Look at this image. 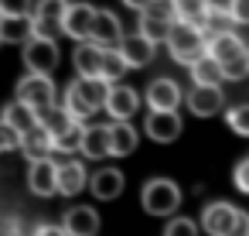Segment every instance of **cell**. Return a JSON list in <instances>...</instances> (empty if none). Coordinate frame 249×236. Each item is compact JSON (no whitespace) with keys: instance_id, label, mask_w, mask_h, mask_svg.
Masks as SVG:
<instances>
[{"instance_id":"obj_22","label":"cell","mask_w":249,"mask_h":236,"mask_svg":"<svg viewBox=\"0 0 249 236\" xmlns=\"http://www.w3.org/2000/svg\"><path fill=\"white\" fill-rule=\"evenodd\" d=\"M89 181H92V175L82 168V161H65L58 168V195H79Z\"/></svg>"},{"instance_id":"obj_12","label":"cell","mask_w":249,"mask_h":236,"mask_svg":"<svg viewBox=\"0 0 249 236\" xmlns=\"http://www.w3.org/2000/svg\"><path fill=\"white\" fill-rule=\"evenodd\" d=\"M184 106L195 117H215L225 106V96H222L218 86H191V93L184 96Z\"/></svg>"},{"instance_id":"obj_35","label":"cell","mask_w":249,"mask_h":236,"mask_svg":"<svg viewBox=\"0 0 249 236\" xmlns=\"http://www.w3.org/2000/svg\"><path fill=\"white\" fill-rule=\"evenodd\" d=\"M31 11V0H0V18H18Z\"/></svg>"},{"instance_id":"obj_29","label":"cell","mask_w":249,"mask_h":236,"mask_svg":"<svg viewBox=\"0 0 249 236\" xmlns=\"http://www.w3.org/2000/svg\"><path fill=\"white\" fill-rule=\"evenodd\" d=\"M174 11H178V21L201 24L205 14L212 11V0H174Z\"/></svg>"},{"instance_id":"obj_21","label":"cell","mask_w":249,"mask_h":236,"mask_svg":"<svg viewBox=\"0 0 249 236\" xmlns=\"http://www.w3.org/2000/svg\"><path fill=\"white\" fill-rule=\"evenodd\" d=\"M89 188H92V195L99 202H113L123 192V171L120 168H99V171H92Z\"/></svg>"},{"instance_id":"obj_8","label":"cell","mask_w":249,"mask_h":236,"mask_svg":"<svg viewBox=\"0 0 249 236\" xmlns=\"http://www.w3.org/2000/svg\"><path fill=\"white\" fill-rule=\"evenodd\" d=\"M184 103V93L174 79H154L147 86V106L160 110V113H178V106Z\"/></svg>"},{"instance_id":"obj_9","label":"cell","mask_w":249,"mask_h":236,"mask_svg":"<svg viewBox=\"0 0 249 236\" xmlns=\"http://www.w3.org/2000/svg\"><path fill=\"white\" fill-rule=\"evenodd\" d=\"M96 14L99 7L92 4H69V14H65V35L75 38V41H89L92 38V28H96Z\"/></svg>"},{"instance_id":"obj_38","label":"cell","mask_w":249,"mask_h":236,"mask_svg":"<svg viewBox=\"0 0 249 236\" xmlns=\"http://www.w3.org/2000/svg\"><path fill=\"white\" fill-rule=\"evenodd\" d=\"M235 188H239V192H246V195H249V157H246V161H239V164H235Z\"/></svg>"},{"instance_id":"obj_34","label":"cell","mask_w":249,"mask_h":236,"mask_svg":"<svg viewBox=\"0 0 249 236\" xmlns=\"http://www.w3.org/2000/svg\"><path fill=\"white\" fill-rule=\"evenodd\" d=\"M21 130L7 127V123H0V151H21Z\"/></svg>"},{"instance_id":"obj_15","label":"cell","mask_w":249,"mask_h":236,"mask_svg":"<svg viewBox=\"0 0 249 236\" xmlns=\"http://www.w3.org/2000/svg\"><path fill=\"white\" fill-rule=\"evenodd\" d=\"M140 110V96L133 86H123V82H113L109 89V103H106V113L113 120H130L133 113Z\"/></svg>"},{"instance_id":"obj_31","label":"cell","mask_w":249,"mask_h":236,"mask_svg":"<svg viewBox=\"0 0 249 236\" xmlns=\"http://www.w3.org/2000/svg\"><path fill=\"white\" fill-rule=\"evenodd\" d=\"M82 137H86V127L75 123V127H69L65 134L55 137V151H58V154H75V151H82Z\"/></svg>"},{"instance_id":"obj_18","label":"cell","mask_w":249,"mask_h":236,"mask_svg":"<svg viewBox=\"0 0 249 236\" xmlns=\"http://www.w3.org/2000/svg\"><path fill=\"white\" fill-rule=\"evenodd\" d=\"M35 38V14L0 18V41L4 45H28Z\"/></svg>"},{"instance_id":"obj_41","label":"cell","mask_w":249,"mask_h":236,"mask_svg":"<svg viewBox=\"0 0 249 236\" xmlns=\"http://www.w3.org/2000/svg\"><path fill=\"white\" fill-rule=\"evenodd\" d=\"M246 62H249V52H246Z\"/></svg>"},{"instance_id":"obj_26","label":"cell","mask_w":249,"mask_h":236,"mask_svg":"<svg viewBox=\"0 0 249 236\" xmlns=\"http://www.w3.org/2000/svg\"><path fill=\"white\" fill-rule=\"evenodd\" d=\"M191 82L195 86H222L225 82V72H222V65L212 55H205V59H198L191 65Z\"/></svg>"},{"instance_id":"obj_3","label":"cell","mask_w":249,"mask_h":236,"mask_svg":"<svg viewBox=\"0 0 249 236\" xmlns=\"http://www.w3.org/2000/svg\"><path fill=\"white\" fill-rule=\"evenodd\" d=\"M140 202H143V209L150 212V216H174L178 212V205H181V188L174 185V181H167V178H154V181H147L143 185V195H140Z\"/></svg>"},{"instance_id":"obj_39","label":"cell","mask_w":249,"mask_h":236,"mask_svg":"<svg viewBox=\"0 0 249 236\" xmlns=\"http://www.w3.org/2000/svg\"><path fill=\"white\" fill-rule=\"evenodd\" d=\"M35 236H69V233H65V226H38Z\"/></svg>"},{"instance_id":"obj_2","label":"cell","mask_w":249,"mask_h":236,"mask_svg":"<svg viewBox=\"0 0 249 236\" xmlns=\"http://www.w3.org/2000/svg\"><path fill=\"white\" fill-rule=\"evenodd\" d=\"M167 52H171L174 62H181V65L191 69L198 59L208 55V35H205V28L191 24V21H174L171 38H167Z\"/></svg>"},{"instance_id":"obj_13","label":"cell","mask_w":249,"mask_h":236,"mask_svg":"<svg viewBox=\"0 0 249 236\" xmlns=\"http://www.w3.org/2000/svg\"><path fill=\"white\" fill-rule=\"evenodd\" d=\"M123 38H126V35H123V24H120V18H116L113 11H99V14H96L92 38H89V41L109 52V48H120V45H123Z\"/></svg>"},{"instance_id":"obj_11","label":"cell","mask_w":249,"mask_h":236,"mask_svg":"<svg viewBox=\"0 0 249 236\" xmlns=\"http://www.w3.org/2000/svg\"><path fill=\"white\" fill-rule=\"evenodd\" d=\"M103 59H106V48H99L92 41H79L72 52V65L82 79H103Z\"/></svg>"},{"instance_id":"obj_19","label":"cell","mask_w":249,"mask_h":236,"mask_svg":"<svg viewBox=\"0 0 249 236\" xmlns=\"http://www.w3.org/2000/svg\"><path fill=\"white\" fill-rule=\"evenodd\" d=\"M62 226H65L69 236H96V233H99V216H96V209H89V205H75V209L65 212Z\"/></svg>"},{"instance_id":"obj_40","label":"cell","mask_w":249,"mask_h":236,"mask_svg":"<svg viewBox=\"0 0 249 236\" xmlns=\"http://www.w3.org/2000/svg\"><path fill=\"white\" fill-rule=\"evenodd\" d=\"M123 4H126L130 11H147V7L154 4V0H123Z\"/></svg>"},{"instance_id":"obj_17","label":"cell","mask_w":249,"mask_h":236,"mask_svg":"<svg viewBox=\"0 0 249 236\" xmlns=\"http://www.w3.org/2000/svg\"><path fill=\"white\" fill-rule=\"evenodd\" d=\"M147 137L157 140V144H171L181 137V117L178 113H160V110H150L147 117Z\"/></svg>"},{"instance_id":"obj_24","label":"cell","mask_w":249,"mask_h":236,"mask_svg":"<svg viewBox=\"0 0 249 236\" xmlns=\"http://www.w3.org/2000/svg\"><path fill=\"white\" fill-rule=\"evenodd\" d=\"M109 144H113V157H126L137 151L140 137L130 120H116V123H109Z\"/></svg>"},{"instance_id":"obj_32","label":"cell","mask_w":249,"mask_h":236,"mask_svg":"<svg viewBox=\"0 0 249 236\" xmlns=\"http://www.w3.org/2000/svg\"><path fill=\"white\" fill-rule=\"evenodd\" d=\"M198 233H201V226L195 219H188V216H174L164 226V236H198Z\"/></svg>"},{"instance_id":"obj_28","label":"cell","mask_w":249,"mask_h":236,"mask_svg":"<svg viewBox=\"0 0 249 236\" xmlns=\"http://www.w3.org/2000/svg\"><path fill=\"white\" fill-rule=\"evenodd\" d=\"M75 123H79V120H75L65 106H52V110H45V113H41V127H45L52 137L65 134V130H69V127H75Z\"/></svg>"},{"instance_id":"obj_4","label":"cell","mask_w":249,"mask_h":236,"mask_svg":"<svg viewBox=\"0 0 249 236\" xmlns=\"http://www.w3.org/2000/svg\"><path fill=\"white\" fill-rule=\"evenodd\" d=\"M18 99L21 103H28L31 110H38V113H45V110H52L55 106V82H52V76H41V72H28L21 82H18Z\"/></svg>"},{"instance_id":"obj_36","label":"cell","mask_w":249,"mask_h":236,"mask_svg":"<svg viewBox=\"0 0 249 236\" xmlns=\"http://www.w3.org/2000/svg\"><path fill=\"white\" fill-rule=\"evenodd\" d=\"M222 72H225V79H229V82H239V79H246V76H249V62H246V59H235V62L222 65Z\"/></svg>"},{"instance_id":"obj_16","label":"cell","mask_w":249,"mask_h":236,"mask_svg":"<svg viewBox=\"0 0 249 236\" xmlns=\"http://www.w3.org/2000/svg\"><path fill=\"white\" fill-rule=\"evenodd\" d=\"M246 45H242V38L235 35V31H229V35H212L208 38V55L218 62V65H229V62H235V59H246Z\"/></svg>"},{"instance_id":"obj_5","label":"cell","mask_w":249,"mask_h":236,"mask_svg":"<svg viewBox=\"0 0 249 236\" xmlns=\"http://www.w3.org/2000/svg\"><path fill=\"white\" fill-rule=\"evenodd\" d=\"M31 14H35V38H58L65 31L69 0H38Z\"/></svg>"},{"instance_id":"obj_7","label":"cell","mask_w":249,"mask_h":236,"mask_svg":"<svg viewBox=\"0 0 249 236\" xmlns=\"http://www.w3.org/2000/svg\"><path fill=\"white\" fill-rule=\"evenodd\" d=\"M239 209L229 205V202H208L205 212H201V229L208 236H232L235 233V222H239Z\"/></svg>"},{"instance_id":"obj_14","label":"cell","mask_w":249,"mask_h":236,"mask_svg":"<svg viewBox=\"0 0 249 236\" xmlns=\"http://www.w3.org/2000/svg\"><path fill=\"white\" fill-rule=\"evenodd\" d=\"M120 52H123V59H126L130 69H147V65L154 62V55H157V45H154L147 35L137 31V35H126V38H123Z\"/></svg>"},{"instance_id":"obj_25","label":"cell","mask_w":249,"mask_h":236,"mask_svg":"<svg viewBox=\"0 0 249 236\" xmlns=\"http://www.w3.org/2000/svg\"><path fill=\"white\" fill-rule=\"evenodd\" d=\"M4 123H7V127H14V130H21V134H28V130H35V127L41 123V113H38V110H31L28 103L14 99V103L4 110Z\"/></svg>"},{"instance_id":"obj_30","label":"cell","mask_w":249,"mask_h":236,"mask_svg":"<svg viewBox=\"0 0 249 236\" xmlns=\"http://www.w3.org/2000/svg\"><path fill=\"white\" fill-rule=\"evenodd\" d=\"M126 72H130V65H126L123 52H120V48H109L106 59H103V79H106V82H120Z\"/></svg>"},{"instance_id":"obj_1","label":"cell","mask_w":249,"mask_h":236,"mask_svg":"<svg viewBox=\"0 0 249 236\" xmlns=\"http://www.w3.org/2000/svg\"><path fill=\"white\" fill-rule=\"evenodd\" d=\"M109 89H113V82H106V79H82V76H75V82L65 89V110L79 123L92 120L99 110H106Z\"/></svg>"},{"instance_id":"obj_37","label":"cell","mask_w":249,"mask_h":236,"mask_svg":"<svg viewBox=\"0 0 249 236\" xmlns=\"http://www.w3.org/2000/svg\"><path fill=\"white\" fill-rule=\"evenodd\" d=\"M229 11H232L235 24H249V0H229Z\"/></svg>"},{"instance_id":"obj_27","label":"cell","mask_w":249,"mask_h":236,"mask_svg":"<svg viewBox=\"0 0 249 236\" xmlns=\"http://www.w3.org/2000/svg\"><path fill=\"white\" fill-rule=\"evenodd\" d=\"M201 28H205L208 38H212V35H229V31H235V18H232V11H229V4H225V7L212 4V11L205 14Z\"/></svg>"},{"instance_id":"obj_23","label":"cell","mask_w":249,"mask_h":236,"mask_svg":"<svg viewBox=\"0 0 249 236\" xmlns=\"http://www.w3.org/2000/svg\"><path fill=\"white\" fill-rule=\"evenodd\" d=\"M21 151H24L31 161H45V157H52V151H55V137L38 123L35 130H28V134L21 137Z\"/></svg>"},{"instance_id":"obj_6","label":"cell","mask_w":249,"mask_h":236,"mask_svg":"<svg viewBox=\"0 0 249 236\" xmlns=\"http://www.w3.org/2000/svg\"><path fill=\"white\" fill-rule=\"evenodd\" d=\"M21 55H24L28 72H41V76H52V72L58 69V59H62L55 38H31V41L21 48Z\"/></svg>"},{"instance_id":"obj_20","label":"cell","mask_w":249,"mask_h":236,"mask_svg":"<svg viewBox=\"0 0 249 236\" xmlns=\"http://www.w3.org/2000/svg\"><path fill=\"white\" fill-rule=\"evenodd\" d=\"M82 157H89V161L113 157V144H109V127H106V123L86 127V137H82Z\"/></svg>"},{"instance_id":"obj_10","label":"cell","mask_w":249,"mask_h":236,"mask_svg":"<svg viewBox=\"0 0 249 236\" xmlns=\"http://www.w3.org/2000/svg\"><path fill=\"white\" fill-rule=\"evenodd\" d=\"M58 168H62V164H55L52 157L31 161V168H28V188H31L38 198L55 195V192H58Z\"/></svg>"},{"instance_id":"obj_33","label":"cell","mask_w":249,"mask_h":236,"mask_svg":"<svg viewBox=\"0 0 249 236\" xmlns=\"http://www.w3.org/2000/svg\"><path fill=\"white\" fill-rule=\"evenodd\" d=\"M225 117H229V127H232L239 137H249V103H242V106H232Z\"/></svg>"}]
</instances>
